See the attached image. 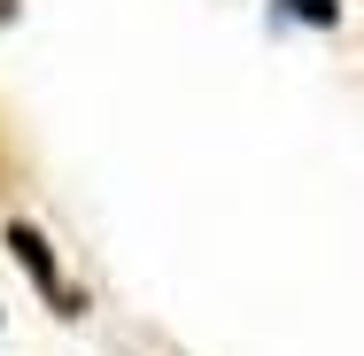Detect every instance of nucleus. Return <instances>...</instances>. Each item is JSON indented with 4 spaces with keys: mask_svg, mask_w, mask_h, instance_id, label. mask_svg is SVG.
I'll return each instance as SVG.
<instances>
[{
    "mask_svg": "<svg viewBox=\"0 0 364 356\" xmlns=\"http://www.w3.org/2000/svg\"><path fill=\"white\" fill-rule=\"evenodd\" d=\"M8 256L23 264V279L39 286V302L55 310V318H85V286L55 264V240L39 232V225H23V217H8Z\"/></svg>",
    "mask_w": 364,
    "mask_h": 356,
    "instance_id": "nucleus-1",
    "label": "nucleus"
},
{
    "mask_svg": "<svg viewBox=\"0 0 364 356\" xmlns=\"http://www.w3.org/2000/svg\"><path fill=\"white\" fill-rule=\"evenodd\" d=\"M279 8H287L294 23H318V31H326V23H341V0H279Z\"/></svg>",
    "mask_w": 364,
    "mask_h": 356,
    "instance_id": "nucleus-2",
    "label": "nucleus"
},
{
    "mask_svg": "<svg viewBox=\"0 0 364 356\" xmlns=\"http://www.w3.org/2000/svg\"><path fill=\"white\" fill-rule=\"evenodd\" d=\"M8 178H16V147H8V124H0V194H8Z\"/></svg>",
    "mask_w": 364,
    "mask_h": 356,
    "instance_id": "nucleus-3",
    "label": "nucleus"
},
{
    "mask_svg": "<svg viewBox=\"0 0 364 356\" xmlns=\"http://www.w3.org/2000/svg\"><path fill=\"white\" fill-rule=\"evenodd\" d=\"M8 8H16V0H0V16H8Z\"/></svg>",
    "mask_w": 364,
    "mask_h": 356,
    "instance_id": "nucleus-4",
    "label": "nucleus"
}]
</instances>
